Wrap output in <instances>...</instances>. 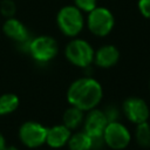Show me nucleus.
Returning a JSON list of instances; mask_svg holds the SVG:
<instances>
[{
    "mask_svg": "<svg viewBox=\"0 0 150 150\" xmlns=\"http://www.w3.org/2000/svg\"><path fill=\"white\" fill-rule=\"evenodd\" d=\"M102 97L103 89L101 83L89 76L75 80L67 90L68 103L84 112L96 108Z\"/></svg>",
    "mask_w": 150,
    "mask_h": 150,
    "instance_id": "f257e3e1",
    "label": "nucleus"
},
{
    "mask_svg": "<svg viewBox=\"0 0 150 150\" xmlns=\"http://www.w3.org/2000/svg\"><path fill=\"white\" fill-rule=\"evenodd\" d=\"M56 23L60 30L69 38L77 36L84 26L82 12L74 5L63 6L56 15Z\"/></svg>",
    "mask_w": 150,
    "mask_h": 150,
    "instance_id": "f03ea898",
    "label": "nucleus"
},
{
    "mask_svg": "<svg viewBox=\"0 0 150 150\" xmlns=\"http://www.w3.org/2000/svg\"><path fill=\"white\" fill-rule=\"evenodd\" d=\"M95 50L91 45L83 39H74L64 48L66 59L74 66L87 68L94 62Z\"/></svg>",
    "mask_w": 150,
    "mask_h": 150,
    "instance_id": "7ed1b4c3",
    "label": "nucleus"
},
{
    "mask_svg": "<svg viewBox=\"0 0 150 150\" xmlns=\"http://www.w3.org/2000/svg\"><path fill=\"white\" fill-rule=\"evenodd\" d=\"M87 26L94 35L98 38H104L112 30L115 26V18L108 8L96 6L93 11L88 13Z\"/></svg>",
    "mask_w": 150,
    "mask_h": 150,
    "instance_id": "20e7f679",
    "label": "nucleus"
},
{
    "mask_svg": "<svg viewBox=\"0 0 150 150\" xmlns=\"http://www.w3.org/2000/svg\"><path fill=\"white\" fill-rule=\"evenodd\" d=\"M27 50L30 56L38 62H48L53 60L59 53V45L56 40L48 35H39L30 39Z\"/></svg>",
    "mask_w": 150,
    "mask_h": 150,
    "instance_id": "39448f33",
    "label": "nucleus"
},
{
    "mask_svg": "<svg viewBox=\"0 0 150 150\" xmlns=\"http://www.w3.org/2000/svg\"><path fill=\"white\" fill-rule=\"evenodd\" d=\"M103 142L114 150H122L125 149L130 141H131V135L129 129L121 122L118 121H111L108 122L103 135H102Z\"/></svg>",
    "mask_w": 150,
    "mask_h": 150,
    "instance_id": "423d86ee",
    "label": "nucleus"
},
{
    "mask_svg": "<svg viewBox=\"0 0 150 150\" xmlns=\"http://www.w3.org/2000/svg\"><path fill=\"white\" fill-rule=\"evenodd\" d=\"M47 129L48 128L36 121H27L19 128V138L27 148L35 149L46 143Z\"/></svg>",
    "mask_w": 150,
    "mask_h": 150,
    "instance_id": "0eeeda50",
    "label": "nucleus"
},
{
    "mask_svg": "<svg viewBox=\"0 0 150 150\" xmlns=\"http://www.w3.org/2000/svg\"><path fill=\"white\" fill-rule=\"evenodd\" d=\"M123 111L127 118L134 124L146 122L150 116V110L146 102L136 96L129 97L123 102Z\"/></svg>",
    "mask_w": 150,
    "mask_h": 150,
    "instance_id": "6e6552de",
    "label": "nucleus"
},
{
    "mask_svg": "<svg viewBox=\"0 0 150 150\" xmlns=\"http://www.w3.org/2000/svg\"><path fill=\"white\" fill-rule=\"evenodd\" d=\"M108 118L103 110L94 108L87 111L83 120V131L87 132L91 138H100L108 124Z\"/></svg>",
    "mask_w": 150,
    "mask_h": 150,
    "instance_id": "1a4fd4ad",
    "label": "nucleus"
},
{
    "mask_svg": "<svg viewBox=\"0 0 150 150\" xmlns=\"http://www.w3.org/2000/svg\"><path fill=\"white\" fill-rule=\"evenodd\" d=\"M2 30L5 33L6 36H8L9 39L16 41L18 43H26L28 45L30 41L29 38V32L27 29V27L16 18H8L4 26H2Z\"/></svg>",
    "mask_w": 150,
    "mask_h": 150,
    "instance_id": "9d476101",
    "label": "nucleus"
},
{
    "mask_svg": "<svg viewBox=\"0 0 150 150\" xmlns=\"http://www.w3.org/2000/svg\"><path fill=\"white\" fill-rule=\"evenodd\" d=\"M71 136V130L68 129L64 124H56L47 129L46 144L53 149H60L67 145Z\"/></svg>",
    "mask_w": 150,
    "mask_h": 150,
    "instance_id": "9b49d317",
    "label": "nucleus"
},
{
    "mask_svg": "<svg viewBox=\"0 0 150 150\" xmlns=\"http://www.w3.org/2000/svg\"><path fill=\"white\" fill-rule=\"evenodd\" d=\"M120 60V52L112 45H104L95 50L94 62L100 68H110Z\"/></svg>",
    "mask_w": 150,
    "mask_h": 150,
    "instance_id": "f8f14e48",
    "label": "nucleus"
},
{
    "mask_svg": "<svg viewBox=\"0 0 150 150\" xmlns=\"http://www.w3.org/2000/svg\"><path fill=\"white\" fill-rule=\"evenodd\" d=\"M69 150H93L94 149V138H91L87 132L77 131L71 134L68 143Z\"/></svg>",
    "mask_w": 150,
    "mask_h": 150,
    "instance_id": "ddd939ff",
    "label": "nucleus"
},
{
    "mask_svg": "<svg viewBox=\"0 0 150 150\" xmlns=\"http://www.w3.org/2000/svg\"><path fill=\"white\" fill-rule=\"evenodd\" d=\"M84 120V111L81 109L70 105L68 109L64 110L63 116H62V124H64L68 129L74 130L76 129L81 123H83Z\"/></svg>",
    "mask_w": 150,
    "mask_h": 150,
    "instance_id": "4468645a",
    "label": "nucleus"
},
{
    "mask_svg": "<svg viewBox=\"0 0 150 150\" xmlns=\"http://www.w3.org/2000/svg\"><path fill=\"white\" fill-rule=\"evenodd\" d=\"M20 104V100L15 94L6 93L0 96V116L14 112Z\"/></svg>",
    "mask_w": 150,
    "mask_h": 150,
    "instance_id": "2eb2a0df",
    "label": "nucleus"
},
{
    "mask_svg": "<svg viewBox=\"0 0 150 150\" xmlns=\"http://www.w3.org/2000/svg\"><path fill=\"white\" fill-rule=\"evenodd\" d=\"M135 137H136V142L139 146L150 148V124L148 121L136 124Z\"/></svg>",
    "mask_w": 150,
    "mask_h": 150,
    "instance_id": "dca6fc26",
    "label": "nucleus"
},
{
    "mask_svg": "<svg viewBox=\"0 0 150 150\" xmlns=\"http://www.w3.org/2000/svg\"><path fill=\"white\" fill-rule=\"evenodd\" d=\"M16 12V6L13 0H2L0 2V13L5 18H13Z\"/></svg>",
    "mask_w": 150,
    "mask_h": 150,
    "instance_id": "f3484780",
    "label": "nucleus"
},
{
    "mask_svg": "<svg viewBox=\"0 0 150 150\" xmlns=\"http://www.w3.org/2000/svg\"><path fill=\"white\" fill-rule=\"evenodd\" d=\"M74 6H76L82 13H89L97 6V0H73Z\"/></svg>",
    "mask_w": 150,
    "mask_h": 150,
    "instance_id": "a211bd4d",
    "label": "nucleus"
},
{
    "mask_svg": "<svg viewBox=\"0 0 150 150\" xmlns=\"http://www.w3.org/2000/svg\"><path fill=\"white\" fill-rule=\"evenodd\" d=\"M137 7L142 16L145 19H150V0H138Z\"/></svg>",
    "mask_w": 150,
    "mask_h": 150,
    "instance_id": "6ab92c4d",
    "label": "nucleus"
},
{
    "mask_svg": "<svg viewBox=\"0 0 150 150\" xmlns=\"http://www.w3.org/2000/svg\"><path fill=\"white\" fill-rule=\"evenodd\" d=\"M103 111H104V114H105V116H107V118H108L109 122H111V121H117L116 118H117V116H118V111H117V109H116L115 107H109V108H107V109L103 110Z\"/></svg>",
    "mask_w": 150,
    "mask_h": 150,
    "instance_id": "aec40b11",
    "label": "nucleus"
},
{
    "mask_svg": "<svg viewBox=\"0 0 150 150\" xmlns=\"http://www.w3.org/2000/svg\"><path fill=\"white\" fill-rule=\"evenodd\" d=\"M6 146V139L4 137V135L0 132V150H2Z\"/></svg>",
    "mask_w": 150,
    "mask_h": 150,
    "instance_id": "412c9836",
    "label": "nucleus"
},
{
    "mask_svg": "<svg viewBox=\"0 0 150 150\" xmlns=\"http://www.w3.org/2000/svg\"><path fill=\"white\" fill-rule=\"evenodd\" d=\"M2 150H18V148L14 146V145H6Z\"/></svg>",
    "mask_w": 150,
    "mask_h": 150,
    "instance_id": "4be33fe9",
    "label": "nucleus"
},
{
    "mask_svg": "<svg viewBox=\"0 0 150 150\" xmlns=\"http://www.w3.org/2000/svg\"><path fill=\"white\" fill-rule=\"evenodd\" d=\"M149 88H150V82H149Z\"/></svg>",
    "mask_w": 150,
    "mask_h": 150,
    "instance_id": "5701e85b",
    "label": "nucleus"
}]
</instances>
